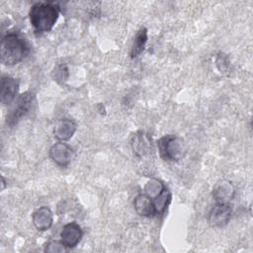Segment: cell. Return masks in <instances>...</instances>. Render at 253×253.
Here are the masks:
<instances>
[{
	"mask_svg": "<svg viewBox=\"0 0 253 253\" xmlns=\"http://www.w3.org/2000/svg\"><path fill=\"white\" fill-rule=\"evenodd\" d=\"M133 207L136 213L140 216L152 217L156 215L153 200L145 193H140L134 198Z\"/></svg>",
	"mask_w": 253,
	"mask_h": 253,
	"instance_id": "7c38bea8",
	"label": "cell"
},
{
	"mask_svg": "<svg viewBox=\"0 0 253 253\" xmlns=\"http://www.w3.org/2000/svg\"><path fill=\"white\" fill-rule=\"evenodd\" d=\"M19 81L18 79L11 77L9 75L3 76L1 78V102L4 105L11 104L18 93Z\"/></svg>",
	"mask_w": 253,
	"mask_h": 253,
	"instance_id": "9c48e42d",
	"label": "cell"
},
{
	"mask_svg": "<svg viewBox=\"0 0 253 253\" xmlns=\"http://www.w3.org/2000/svg\"><path fill=\"white\" fill-rule=\"evenodd\" d=\"M171 197H172L171 193L166 187L159 196H157L155 199H153V204H154L156 214H161L166 211L168 205L171 202Z\"/></svg>",
	"mask_w": 253,
	"mask_h": 253,
	"instance_id": "9a60e30c",
	"label": "cell"
},
{
	"mask_svg": "<svg viewBox=\"0 0 253 253\" xmlns=\"http://www.w3.org/2000/svg\"><path fill=\"white\" fill-rule=\"evenodd\" d=\"M165 188L166 186L160 180L150 179L144 186V193L153 200L157 196H159Z\"/></svg>",
	"mask_w": 253,
	"mask_h": 253,
	"instance_id": "2e32d148",
	"label": "cell"
},
{
	"mask_svg": "<svg viewBox=\"0 0 253 253\" xmlns=\"http://www.w3.org/2000/svg\"><path fill=\"white\" fill-rule=\"evenodd\" d=\"M49 157L60 167H66L74 157L73 149L65 142L58 141L51 145L49 149Z\"/></svg>",
	"mask_w": 253,
	"mask_h": 253,
	"instance_id": "8992f818",
	"label": "cell"
},
{
	"mask_svg": "<svg viewBox=\"0 0 253 253\" xmlns=\"http://www.w3.org/2000/svg\"><path fill=\"white\" fill-rule=\"evenodd\" d=\"M5 185H6V183H5V179H4V177H2V190H4V189H5Z\"/></svg>",
	"mask_w": 253,
	"mask_h": 253,
	"instance_id": "ffe728a7",
	"label": "cell"
},
{
	"mask_svg": "<svg viewBox=\"0 0 253 253\" xmlns=\"http://www.w3.org/2000/svg\"><path fill=\"white\" fill-rule=\"evenodd\" d=\"M160 157L165 161H178L186 153V145L182 138L173 134H166L157 140Z\"/></svg>",
	"mask_w": 253,
	"mask_h": 253,
	"instance_id": "3957f363",
	"label": "cell"
},
{
	"mask_svg": "<svg viewBox=\"0 0 253 253\" xmlns=\"http://www.w3.org/2000/svg\"><path fill=\"white\" fill-rule=\"evenodd\" d=\"M53 73L55 74L54 75V80H56L57 82H59V81L63 82L68 77V69H67L66 65H58L54 69Z\"/></svg>",
	"mask_w": 253,
	"mask_h": 253,
	"instance_id": "ac0fdd59",
	"label": "cell"
},
{
	"mask_svg": "<svg viewBox=\"0 0 253 253\" xmlns=\"http://www.w3.org/2000/svg\"><path fill=\"white\" fill-rule=\"evenodd\" d=\"M215 64H216V67L218 68V70L221 72V71H224L227 67H228V60H227V57L223 54V53H219L216 57V61H215Z\"/></svg>",
	"mask_w": 253,
	"mask_h": 253,
	"instance_id": "d6986e66",
	"label": "cell"
},
{
	"mask_svg": "<svg viewBox=\"0 0 253 253\" xmlns=\"http://www.w3.org/2000/svg\"><path fill=\"white\" fill-rule=\"evenodd\" d=\"M30 52L28 42L17 33H9L2 38L0 45L1 62L13 66L21 62Z\"/></svg>",
	"mask_w": 253,
	"mask_h": 253,
	"instance_id": "7a4b0ae2",
	"label": "cell"
},
{
	"mask_svg": "<svg viewBox=\"0 0 253 253\" xmlns=\"http://www.w3.org/2000/svg\"><path fill=\"white\" fill-rule=\"evenodd\" d=\"M232 209L228 204H219L215 203V205L211 208L208 215L209 223L213 227H223L225 226L231 216Z\"/></svg>",
	"mask_w": 253,
	"mask_h": 253,
	"instance_id": "5b68a950",
	"label": "cell"
},
{
	"mask_svg": "<svg viewBox=\"0 0 253 253\" xmlns=\"http://www.w3.org/2000/svg\"><path fill=\"white\" fill-rule=\"evenodd\" d=\"M68 248L61 242V240H59V241L53 240V241L48 242L45 245L44 252H47V253H63Z\"/></svg>",
	"mask_w": 253,
	"mask_h": 253,
	"instance_id": "e0dca14e",
	"label": "cell"
},
{
	"mask_svg": "<svg viewBox=\"0 0 253 253\" xmlns=\"http://www.w3.org/2000/svg\"><path fill=\"white\" fill-rule=\"evenodd\" d=\"M33 101H34V94L32 92L27 91L21 94L16 101L15 107L13 108L11 113L7 116V123L11 126L17 124L24 116H26L29 113Z\"/></svg>",
	"mask_w": 253,
	"mask_h": 253,
	"instance_id": "277c9868",
	"label": "cell"
},
{
	"mask_svg": "<svg viewBox=\"0 0 253 253\" xmlns=\"http://www.w3.org/2000/svg\"><path fill=\"white\" fill-rule=\"evenodd\" d=\"M82 236V229L79 224L75 222L65 224L60 232V240L68 249L75 247L81 241Z\"/></svg>",
	"mask_w": 253,
	"mask_h": 253,
	"instance_id": "ba28073f",
	"label": "cell"
},
{
	"mask_svg": "<svg viewBox=\"0 0 253 253\" xmlns=\"http://www.w3.org/2000/svg\"><path fill=\"white\" fill-rule=\"evenodd\" d=\"M211 195L215 203L228 204L235 195V188L230 181L220 180L214 184Z\"/></svg>",
	"mask_w": 253,
	"mask_h": 253,
	"instance_id": "52a82bcc",
	"label": "cell"
},
{
	"mask_svg": "<svg viewBox=\"0 0 253 253\" xmlns=\"http://www.w3.org/2000/svg\"><path fill=\"white\" fill-rule=\"evenodd\" d=\"M32 221L39 231L49 229L53 222V214L49 208L41 207L37 209L32 215Z\"/></svg>",
	"mask_w": 253,
	"mask_h": 253,
	"instance_id": "30bf717a",
	"label": "cell"
},
{
	"mask_svg": "<svg viewBox=\"0 0 253 253\" xmlns=\"http://www.w3.org/2000/svg\"><path fill=\"white\" fill-rule=\"evenodd\" d=\"M77 129V126L74 121L70 119L59 120L53 127V135L59 141L69 140Z\"/></svg>",
	"mask_w": 253,
	"mask_h": 253,
	"instance_id": "8fae6325",
	"label": "cell"
},
{
	"mask_svg": "<svg viewBox=\"0 0 253 253\" xmlns=\"http://www.w3.org/2000/svg\"><path fill=\"white\" fill-rule=\"evenodd\" d=\"M59 16L58 7L52 2H37L29 11L30 23L36 33H48Z\"/></svg>",
	"mask_w": 253,
	"mask_h": 253,
	"instance_id": "6da1fadb",
	"label": "cell"
},
{
	"mask_svg": "<svg viewBox=\"0 0 253 253\" xmlns=\"http://www.w3.org/2000/svg\"><path fill=\"white\" fill-rule=\"evenodd\" d=\"M131 147L136 156L142 157L151 150V139L147 133L143 131H137L132 135Z\"/></svg>",
	"mask_w": 253,
	"mask_h": 253,
	"instance_id": "4fadbf2b",
	"label": "cell"
},
{
	"mask_svg": "<svg viewBox=\"0 0 253 253\" xmlns=\"http://www.w3.org/2000/svg\"><path fill=\"white\" fill-rule=\"evenodd\" d=\"M147 42V30L146 28L142 27L140 28L135 37H134V41L130 49V57L131 58H135L137 57L144 49L145 43Z\"/></svg>",
	"mask_w": 253,
	"mask_h": 253,
	"instance_id": "5bb4252c",
	"label": "cell"
}]
</instances>
